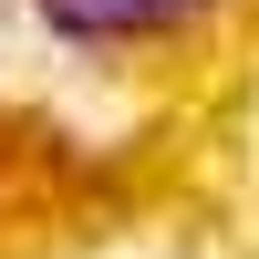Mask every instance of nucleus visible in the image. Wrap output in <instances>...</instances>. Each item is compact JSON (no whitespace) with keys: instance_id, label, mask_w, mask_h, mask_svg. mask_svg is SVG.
Wrapping results in <instances>:
<instances>
[{"instance_id":"f257e3e1","label":"nucleus","mask_w":259,"mask_h":259,"mask_svg":"<svg viewBox=\"0 0 259 259\" xmlns=\"http://www.w3.org/2000/svg\"><path fill=\"white\" fill-rule=\"evenodd\" d=\"M218 0H41V21L62 41H156V31H187Z\"/></svg>"}]
</instances>
